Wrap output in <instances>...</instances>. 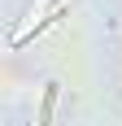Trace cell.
<instances>
[{"label": "cell", "instance_id": "cell-1", "mask_svg": "<svg viewBox=\"0 0 122 126\" xmlns=\"http://www.w3.org/2000/svg\"><path fill=\"white\" fill-rule=\"evenodd\" d=\"M52 100H57V83H52V87L44 91V109H39V126H48V117H52Z\"/></svg>", "mask_w": 122, "mask_h": 126}]
</instances>
